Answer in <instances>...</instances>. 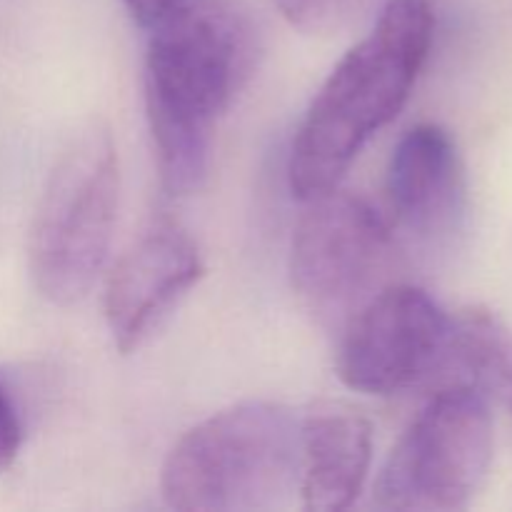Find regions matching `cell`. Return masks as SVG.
Instances as JSON below:
<instances>
[{"label": "cell", "instance_id": "cell-1", "mask_svg": "<svg viewBox=\"0 0 512 512\" xmlns=\"http://www.w3.org/2000/svg\"><path fill=\"white\" fill-rule=\"evenodd\" d=\"M258 28L240 0H185L153 25L145 108L170 195L203 188L215 120L253 73Z\"/></svg>", "mask_w": 512, "mask_h": 512}, {"label": "cell", "instance_id": "cell-2", "mask_svg": "<svg viewBox=\"0 0 512 512\" xmlns=\"http://www.w3.org/2000/svg\"><path fill=\"white\" fill-rule=\"evenodd\" d=\"M430 0H388L375 28L335 65L290 150V188L315 200L340 185L370 135L408 100L433 43Z\"/></svg>", "mask_w": 512, "mask_h": 512}, {"label": "cell", "instance_id": "cell-3", "mask_svg": "<svg viewBox=\"0 0 512 512\" xmlns=\"http://www.w3.org/2000/svg\"><path fill=\"white\" fill-rule=\"evenodd\" d=\"M298 475L300 420L253 400L190 428L165 458L160 490L175 510H273L298 488Z\"/></svg>", "mask_w": 512, "mask_h": 512}, {"label": "cell", "instance_id": "cell-4", "mask_svg": "<svg viewBox=\"0 0 512 512\" xmlns=\"http://www.w3.org/2000/svg\"><path fill=\"white\" fill-rule=\"evenodd\" d=\"M118 190L113 135L90 123L65 145L35 208L28 260L45 300L73 305L95 285L108 260Z\"/></svg>", "mask_w": 512, "mask_h": 512}, {"label": "cell", "instance_id": "cell-5", "mask_svg": "<svg viewBox=\"0 0 512 512\" xmlns=\"http://www.w3.org/2000/svg\"><path fill=\"white\" fill-rule=\"evenodd\" d=\"M490 458V403L470 385H448L430 398L393 448L375 485V505L463 510L483 485Z\"/></svg>", "mask_w": 512, "mask_h": 512}, {"label": "cell", "instance_id": "cell-6", "mask_svg": "<svg viewBox=\"0 0 512 512\" xmlns=\"http://www.w3.org/2000/svg\"><path fill=\"white\" fill-rule=\"evenodd\" d=\"M308 203L290 245L293 288L320 318H345L375 295L388 270L393 235L360 195L335 188Z\"/></svg>", "mask_w": 512, "mask_h": 512}, {"label": "cell", "instance_id": "cell-7", "mask_svg": "<svg viewBox=\"0 0 512 512\" xmlns=\"http://www.w3.org/2000/svg\"><path fill=\"white\" fill-rule=\"evenodd\" d=\"M450 318L425 290L388 285L348 318L338 375L350 390L395 395L438 370L448 350Z\"/></svg>", "mask_w": 512, "mask_h": 512}, {"label": "cell", "instance_id": "cell-8", "mask_svg": "<svg viewBox=\"0 0 512 512\" xmlns=\"http://www.w3.org/2000/svg\"><path fill=\"white\" fill-rule=\"evenodd\" d=\"M198 245L175 223H155L118 258L105 285V320L120 353L138 350L203 278Z\"/></svg>", "mask_w": 512, "mask_h": 512}, {"label": "cell", "instance_id": "cell-9", "mask_svg": "<svg viewBox=\"0 0 512 512\" xmlns=\"http://www.w3.org/2000/svg\"><path fill=\"white\" fill-rule=\"evenodd\" d=\"M385 193L405 233L423 240L455 233L465 210V173L448 130L433 123L410 128L393 150Z\"/></svg>", "mask_w": 512, "mask_h": 512}, {"label": "cell", "instance_id": "cell-10", "mask_svg": "<svg viewBox=\"0 0 512 512\" xmlns=\"http://www.w3.org/2000/svg\"><path fill=\"white\" fill-rule=\"evenodd\" d=\"M373 460V425L355 408L325 403L300 420L298 493L310 512L350 508Z\"/></svg>", "mask_w": 512, "mask_h": 512}, {"label": "cell", "instance_id": "cell-11", "mask_svg": "<svg viewBox=\"0 0 512 512\" xmlns=\"http://www.w3.org/2000/svg\"><path fill=\"white\" fill-rule=\"evenodd\" d=\"M443 365H455L460 383L512 415V330L498 315L470 308L450 320Z\"/></svg>", "mask_w": 512, "mask_h": 512}, {"label": "cell", "instance_id": "cell-12", "mask_svg": "<svg viewBox=\"0 0 512 512\" xmlns=\"http://www.w3.org/2000/svg\"><path fill=\"white\" fill-rule=\"evenodd\" d=\"M285 18L298 28L328 30L348 13L350 0H275Z\"/></svg>", "mask_w": 512, "mask_h": 512}, {"label": "cell", "instance_id": "cell-13", "mask_svg": "<svg viewBox=\"0 0 512 512\" xmlns=\"http://www.w3.org/2000/svg\"><path fill=\"white\" fill-rule=\"evenodd\" d=\"M23 445V423L8 385L0 378V473L15 463Z\"/></svg>", "mask_w": 512, "mask_h": 512}, {"label": "cell", "instance_id": "cell-14", "mask_svg": "<svg viewBox=\"0 0 512 512\" xmlns=\"http://www.w3.org/2000/svg\"><path fill=\"white\" fill-rule=\"evenodd\" d=\"M180 3H185V0H125L130 15H133L140 25H148V28H153L160 18H165V15H168L170 10L178 8Z\"/></svg>", "mask_w": 512, "mask_h": 512}]
</instances>
